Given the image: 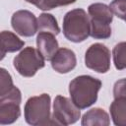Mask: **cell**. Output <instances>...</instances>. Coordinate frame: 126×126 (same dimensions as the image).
Returning a JSON list of instances; mask_svg holds the SVG:
<instances>
[{"label":"cell","mask_w":126,"mask_h":126,"mask_svg":"<svg viewBox=\"0 0 126 126\" xmlns=\"http://www.w3.org/2000/svg\"><path fill=\"white\" fill-rule=\"evenodd\" d=\"M100 88V80L89 75H81L70 82L69 94L76 106L80 109H85L96 101Z\"/></svg>","instance_id":"1"},{"label":"cell","mask_w":126,"mask_h":126,"mask_svg":"<svg viewBox=\"0 0 126 126\" xmlns=\"http://www.w3.org/2000/svg\"><path fill=\"white\" fill-rule=\"evenodd\" d=\"M63 34L72 42L79 43L87 39L91 32L90 17L84 9L78 8L67 12L63 18Z\"/></svg>","instance_id":"2"},{"label":"cell","mask_w":126,"mask_h":126,"mask_svg":"<svg viewBox=\"0 0 126 126\" xmlns=\"http://www.w3.org/2000/svg\"><path fill=\"white\" fill-rule=\"evenodd\" d=\"M91 22L90 35L96 39H105L111 35L110 24L113 13L109 6L104 3H93L88 7Z\"/></svg>","instance_id":"3"},{"label":"cell","mask_w":126,"mask_h":126,"mask_svg":"<svg viewBox=\"0 0 126 126\" xmlns=\"http://www.w3.org/2000/svg\"><path fill=\"white\" fill-rule=\"evenodd\" d=\"M50 95L47 94L30 97L24 107L26 122L32 126L53 124L50 115Z\"/></svg>","instance_id":"4"},{"label":"cell","mask_w":126,"mask_h":126,"mask_svg":"<svg viewBox=\"0 0 126 126\" xmlns=\"http://www.w3.org/2000/svg\"><path fill=\"white\" fill-rule=\"evenodd\" d=\"M44 57L38 51L32 46L24 48L13 60L14 68L23 77H32L35 73L45 66Z\"/></svg>","instance_id":"5"},{"label":"cell","mask_w":126,"mask_h":126,"mask_svg":"<svg viewBox=\"0 0 126 126\" xmlns=\"http://www.w3.org/2000/svg\"><path fill=\"white\" fill-rule=\"evenodd\" d=\"M22 101L21 91L13 87L8 93L0 95V124H12L21 115L20 104Z\"/></svg>","instance_id":"6"},{"label":"cell","mask_w":126,"mask_h":126,"mask_svg":"<svg viewBox=\"0 0 126 126\" xmlns=\"http://www.w3.org/2000/svg\"><path fill=\"white\" fill-rule=\"evenodd\" d=\"M81 116L80 108L66 96L57 95L53 102V124L70 125L76 123Z\"/></svg>","instance_id":"7"},{"label":"cell","mask_w":126,"mask_h":126,"mask_svg":"<svg viewBox=\"0 0 126 126\" xmlns=\"http://www.w3.org/2000/svg\"><path fill=\"white\" fill-rule=\"evenodd\" d=\"M86 66L97 73H106L110 68V51L102 43L92 44L85 53Z\"/></svg>","instance_id":"8"},{"label":"cell","mask_w":126,"mask_h":126,"mask_svg":"<svg viewBox=\"0 0 126 126\" xmlns=\"http://www.w3.org/2000/svg\"><path fill=\"white\" fill-rule=\"evenodd\" d=\"M11 25L14 31L22 36H32L37 32V19L28 10L16 11L11 18Z\"/></svg>","instance_id":"9"},{"label":"cell","mask_w":126,"mask_h":126,"mask_svg":"<svg viewBox=\"0 0 126 126\" xmlns=\"http://www.w3.org/2000/svg\"><path fill=\"white\" fill-rule=\"evenodd\" d=\"M50 61L52 68L60 74H66L72 71L77 65L75 52L65 47L59 48Z\"/></svg>","instance_id":"10"},{"label":"cell","mask_w":126,"mask_h":126,"mask_svg":"<svg viewBox=\"0 0 126 126\" xmlns=\"http://www.w3.org/2000/svg\"><path fill=\"white\" fill-rule=\"evenodd\" d=\"M36 46L45 60H51L53 55L59 49L58 41L55 35L50 32H40L36 36Z\"/></svg>","instance_id":"11"},{"label":"cell","mask_w":126,"mask_h":126,"mask_svg":"<svg viewBox=\"0 0 126 126\" xmlns=\"http://www.w3.org/2000/svg\"><path fill=\"white\" fill-rule=\"evenodd\" d=\"M81 124L83 126H108L110 119L104 109L94 107L88 110L83 115Z\"/></svg>","instance_id":"12"},{"label":"cell","mask_w":126,"mask_h":126,"mask_svg":"<svg viewBox=\"0 0 126 126\" xmlns=\"http://www.w3.org/2000/svg\"><path fill=\"white\" fill-rule=\"evenodd\" d=\"M1 60L5 57V55L9 52H16L18 50H21L24 45L25 41L20 39L14 32L9 31H3L1 32Z\"/></svg>","instance_id":"13"},{"label":"cell","mask_w":126,"mask_h":126,"mask_svg":"<svg viewBox=\"0 0 126 126\" xmlns=\"http://www.w3.org/2000/svg\"><path fill=\"white\" fill-rule=\"evenodd\" d=\"M113 124L126 126V97H116L109 106Z\"/></svg>","instance_id":"14"},{"label":"cell","mask_w":126,"mask_h":126,"mask_svg":"<svg viewBox=\"0 0 126 126\" xmlns=\"http://www.w3.org/2000/svg\"><path fill=\"white\" fill-rule=\"evenodd\" d=\"M37 32H45L57 35L60 32V29L55 17L48 13L40 14L37 18Z\"/></svg>","instance_id":"15"},{"label":"cell","mask_w":126,"mask_h":126,"mask_svg":"<svg viewBox=\"0 0 126 126\" xmlns=\"http://www.w3.org/2000/svg\"><path fill=\"white\" fill-rule=\"evenodd\" d=\"M113 63L117 70L126 68V41L117 43L112 50Z\"/></svg>","instance_id":"16"},{"label":"cell","mask_w":126,"mask_h":126,"mask_svg":"<svg viewBox=\"0 0 126 126\" xmlns=\"http://www.w3.org/2000/svg\"><path fill=\"white\" fill-rule=\"evenodd\" d=\"M77 0H38L35 5L38 9L42 11H48L60 6H66L75 3Z\"/></svg>","instance_id":"17"},{"label":"cell","mask_w":126,"mask_h":126,"mask_svg":"<svg viewBox=\"0 0 126 126\" xmlns=\"http://www.w3.org/2000/svg\"><path fill=\"white\" fill-rule=\"evenodd\" d=\"M14 87L13 85V80L11 75L4 69H0V95L5 94L8 93L12 88Z\"/></svg>","instance_id":"18"},{"label":"cell","mask_w":126,"mask_h":126,"mask_svg":"<svg viewBox=\"0 0 126 126\" xmlns=\"http://www.w3.org/2000/svg\"><path fill=\"white\" fill-rule=\"evenodd\" d=\"M109 7L114 15L119 19L126 21V0H113Z\"/></svg>","instance_id":"19"},{"label":"cell","mask_w":126,"mask_h":126,"mask_svg":"<svg viewBox=\"0 0 126 126\" xmlns=\"http://www.w3.org/2000/svg\"><path fill=\"white\" fill-rule=\"evenodd\" d=\"M113 95L116 97H126V78L115 82L113 86Z\"/></svg>","instance_id":"20"},{"label":"cell","mask_w":126,"mask_h":126,"mask_svg":"<svg viewBox=\"0 0 126 126\" xmlns=\"http://www.w3.org/2000/svg\"><path fill=\"white\" fill-rule=\"evenodd\" d=\"M25 1H27V2H29L31 4H33V5H36L37 2H38V0H25Z\"/></svg>","instance_id":"21"},{"label":"cell","mask_w":126,"mask_h":126,"mask_svg":"<svg viewBox=\"0 0 126 126\" xmlns=\"http://www.w3.org/2000/svg\"><path fill=\"white\" fill-rule=\"evenodd\" d=\"M125 22H126V21H125Z\"/></svg>","instance_id":"22"}]
</instances>
